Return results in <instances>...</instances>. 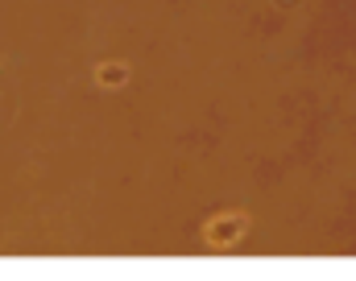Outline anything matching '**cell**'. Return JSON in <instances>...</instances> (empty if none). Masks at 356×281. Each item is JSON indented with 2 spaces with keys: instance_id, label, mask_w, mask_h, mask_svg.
I'll return each instance as SVG.
<instances>
[{
  "instance_id": "cell-2",
  "label": "cell",
  "mask_w": 356,
  "mask_h": 281,
  "mask_svg": "<svg viewBox=\"0 0 356 281\" xmlns=\"http://www.w3.org/2000/svg\"><path fill=\"white\" fill-rule=\"evenodd\" d=\"M99 83L104 87H120L124 83V67H99Z\"/></svg>"
},
{
  "instance_id": "cell-1",
  "label": "cell",
  "mask_w": 356,
  "mask_h": 281,
  "mask_svg": "<svg viewBox=\"0 0 356 281\" xmlns=\"http://www.w3.org/2000/svg\"><path fill=\"white\" fill-rule=\"evenodd\" d=\"M245 228H249V223H245V215H228V219H220V223H211V228H207V240H216V244H232Z\"/></svg>"
}]
</instances>
